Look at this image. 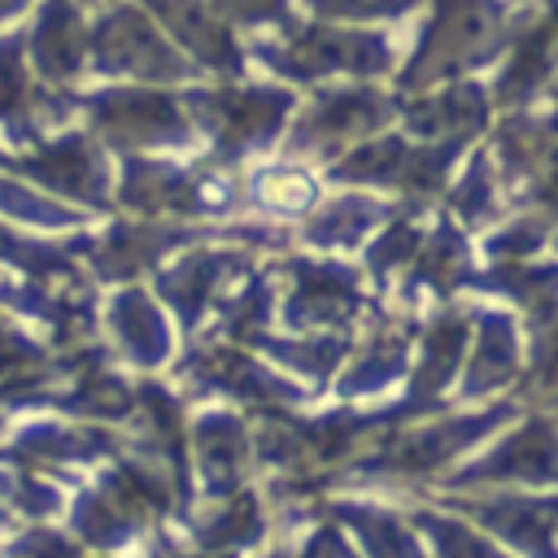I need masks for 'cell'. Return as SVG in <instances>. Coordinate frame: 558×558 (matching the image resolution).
<instances>
[{
	"instance_id": "cell-1",
	"label": "cell",
	"mask_w": 558,
	"mask_h": 558,
	"mask_svg": "<svg viewBox=\"0 0 558 558\" xmlns=\"http://www.w3.org/2000/svg\"><path fill=\"white\" fill-rule=\"evenodd\" d=\"M506 35V9L501 0H440L423 44L414 52V74L410 78H432V74H453L466 61H480L497 48Z\"/></svg>"
},
{
	"instance_id": "cell-2",
	"label": "cell",
	"mask_w": 558,
	"mask_h": 558,
	"mask_svg": "<svg viewBox=\"0 0 558 558\" xmlns=\"http://www.w3.org/2000/svg\"><path fill=\"white\" fill-rule=\"evenodd\" d=\"M279 65H288L292 74H375L379 65H388V44L371 31H340V26H310L296 31V39L279 52Z\"/></svg>"
},
{
	"instance_id": "cell-3",
	"label": "cell",
	"mask_w": 558,
	"mask_h": 558,
	"mask_svg": "<svg viewBox=\"0 0 558 558\" xmlns=\"http://www.w3.org/2000/svg\"><path fill=\"white\" fill-rule=\"evenodd\" d=\"M418 0H310V9L318 17H336V22H366V17H401L410 13Z\"/></svg>"
},
{
	"instance_id": "cell-4",
	"label": "cell",
	"mask_w": 558,
	"mask_h": 558,
	"mask_svg": "<svg viewBox=\"0 0 558 558\" xmlns=\"http://www.w3.org/2000/svg\"><path fill=\"white\" fill-rule=\"evenodd\" d=\"M222 9H231L244 22H275L283 17V0H218Z\"/></svg>"
}]
</instances>
